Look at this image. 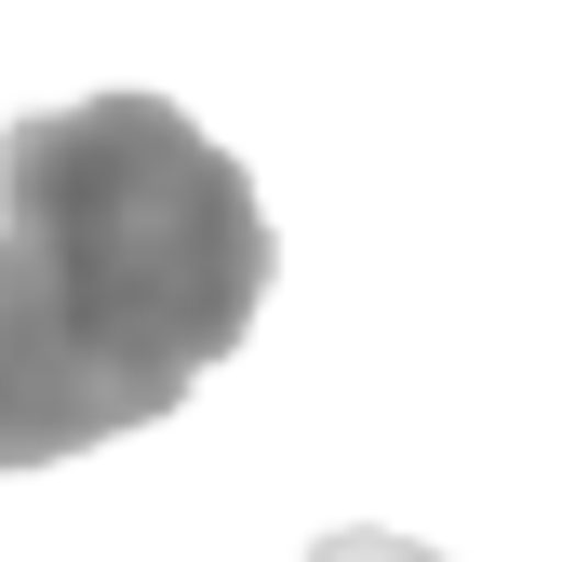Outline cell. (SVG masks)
<instances>
[{"label": "cell", "instance_id": "1", "mask_svg": "<svg viewBox=\"0 0 562 562\" xmlns=\"http://www.w3.org/2000/svg\"><path fill=\"white\" fill-rule=\"evenodd\" d=\"M255 175L175 94H81L0 134V469L161 429L268 308Z\"/></svg>", "mask_w": 562, "mask_h": 562}, {"label": "cell", "instance_id": "2", "mask_svg": "<svg viewBox=\"0 0 562 562\" xmlns=\"http://www.w3.org/2000/svg\"><path fill=\"white\" fill-rule=\"evenodd\" d=\"M308 562H442V549H415V536H375V522H348V536H322Z\"/></svg>", "mask_w": 562, "mask_h": 562}]
</instances>
